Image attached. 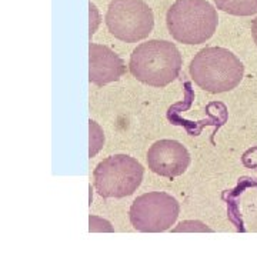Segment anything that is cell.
I'll return each mask as SVG.
<instances>
[{
	"instance_id": "9c48e42d",
	"label": "cell",
	"mask_w": 257,
	"mask_h": 257,
	"mask_svg": "<svg viewBox=\"0 0 257 257\" xmlns=\"http://www.w3.org/2000/svg\"><path fill=\"white\" fill-rule=\"evenodd\" d=\"M217 9L233 16H251L257 13V0H214Z\"/></svg>"
},
{
	"instance_id": "8992f818",
	"label": "cell",
	"mask_w": 257,
	"mask_h": 257,
	"mask_svg": "<svg viewBox=\"0 0 257 257\" xmlns=\"http://www.w3.org/2000/svg\"><path fill=\"white\" fill-rule=\"evenodd\" d=\"M180 206L173 196L152 192L139 196L130 207L132 226L143 233H160L169 230L177 220Z\"/></svg>"
},
{
	"instance_id": "52a82bcc",
	"label": "cell",
	"mask_w": 257,
	"mask_h": 257,
	"mask_svg": "<svg viewBox=\"0 0 257 257\" xmlns=\"http://www.w3.org/2000/svg\"><path fill=\"white\" fill-rule=\"evenodd\" d=\"M149 169L163 177L182 176L190 165V155L187 149L177 140H159L147 152Z\"/></svg>"
},
{
	"instance_id": "ba28073f",
	"label": "cell",
	"mask_w": 257,
	"mask_h": 257,
	"mask_svg": "<svg viewBox=\"0 0 257 257\" xmlns=\"http://www.w3.org/2000/svg\"><path fill=\"white\" fill-rule=\"evenodd\" d=\"M126 67L119 56L109 47L97 43L89 46V80L97 86L117 82L124 74Z\"/></svg>"
},
{
	"instance_id": "277c9868",
	"label": "cell",
	"mask_w": 257,
	"mask_h": 257,
	"mask_svg": "<svg viewBox=\"0 0 257 257\" xmlns=\"http://www.w3.org/2000/svg\"><path fill=\"white\" fill-rule=\"evenodd\" d=\"M145 169L135 157L114 155L96 166L94 187L103 197H126L138 190Z\"/></svg>"
},
{
	"instance_id": "5b68a950",
	"label": "cell",
	"mask_w": 257,
	"mask_h": 257,
	"mask_svg": "<svg viewBox=\"0 0 257 257\" xmlns=\"http://www.w3.org/2000/svg\"><path fill=\"white\" fill-rule=\"evenodd\" d=\"M106 25L113 36L126 43L146 39L155 28V16L143 0H111Z\"/></svg>"
},
{
	"instance_id": "3957f363",
	"label": "cell",
	"mask_w": 257,
	"mask_h": 257,
	"mask_svg": "<svg viewBox=\"0 0 257 257\" xmlns=\"http://www.w3.org/2000/svg\"><path fill=\"white\" fill-rule=\"evenodd\" d=\"M217 12L206 0H177L166 15L169 33L184 45L209 40L217 29Z\"/></svg>"
},
{
	"instance_id": "30bf717a",
	"label": "cell",
	"mask_w": 257,
	"mask_h": 257,
	"mask_svg": "<svg viewBox=\"0 0 257 257\" xmlns=\"http://www.w3.org/2000/svg\"><path fill=\"white\" fill-rule=\"evenodd\" d=\"M251 35H253V39H254V42H256L257 45V18L251 23Z\"/></svg>"
},
{
	"instance_id": "7a4b0ae2",
	"label": "cell",
	"mask_w": 257,
	"mask_h": 257,
	"mask_svg": "<svg viewBox=\"0 0 257 257\" xmlns=\"http://www.w3.org/2000/svg\"><path fill=\"white\" fill-rule=\"evenodd\" d=\"M192 80L209 93L230 92L241 82L244 66L236 55L223 47H206L193 57Z\"/></svg>"
},
{
	"instance_id": "6da1fadb",
	"label": "cell",
	"mask_w": 257,
	"mask_h": 257,
	"mask_svg": "<svg viewBox=\"0 0 257 257\" xmlns=\"http://www.w3.org/2000/svg\"><path fill=\"white\" fill-rule=\"evenodd\" d=\"M182 63V55L172 42L153 39L133 50L128 67L139 82L165 87L177 79Z\"/></svg>"
}]
</instances>
